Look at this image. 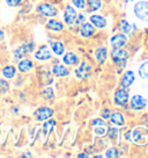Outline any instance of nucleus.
Segmentation results:
<instances>
[{
  "label": "nucleus",
  "mask_w": 148,
  "mask_h": 158,
  "mask_svg": "<svg viewBox=\"0 0 148 158\" xmlns=\"http://www.w3.org/2000/svg\"><path fill=\"white\" fill-rule=\"evenodd\" d=\"M134 14L141 21H148V1H139L133 7Z\"/></svg>",
  "instance_id": "nucleus-1"
},
{
  "label": "nucleus",
  "mask_w": 148,
  "mask_h": 158,
  "mask_svg": "<svg viewBox=\"0 0 148 158\" xmlns=\"http://www.w3.org/2000/svg\"><path fill=\"white\" fill-rule=\"evenodd\" d=\"M34 47H35L34 42H25V44H22L21 47H19V48L14 51L15 59H16V60H19V59H21L27 54L31 52V51L34 50Z\"/></svg>",
  "instance_id": "nucleus-2"
},
{
  "label": "nucleus",
  "mask_w": 148,
  "mask_h": 158,
  "mask_svg": "<svg viewBox=\"0 0 148 158\" xmlns=\"http://www.w3.org/2000/svg\"><path fill=\"white\" fill-rule=\"evenodd\" d=\"M37 12L41 13L42 15H44V16H56L57 15V10H56V7H53L52 5H50V4H41L38 5L37 7Z\"/></svg>",
  "instance_id": "nucleus-3"
},
{
  "label": "nucleus",
  "mask_w": 148,
  "mask_h": 158,
  "mask_svg": "<svg viewBox=\"0 0 148 158\" xmlns=\"http://www.w3.org/2000/svg\"><path fill=\"white\" fill-rule=\"evenodd\" d=\"M111 57H112L115 63H123L127 59L128 54L127 51L122 50L120 48H114L112 52H111Z\"/></svg>",
  "instance_id": "nucleus-4"
},
{
  "label": "nucleus",
  "mask_w": 148,
  "mask_h": 158,
  "mask_svg": "<svg viewBox=\"0 0 148 158\" xmlns=\"http://www.w3.org/2000/svg\"><path fill=\"white\" fill-rule=\"evenodd\" d=\"M52 115H53V110L49 108V107H41L35 113V116L37 118V121H45V120L51 118Z\"/></svg>",
  "instance_id": "nucleus-5"
},
{
  "label": "nucleus",
  "mask_w": 148,
  "mask_h": 158,
  "mask_svg": "<svg viewBox=\"0 0 148 158\" xmlns=\"http://www.w3.org/2000/svg\"><path fill=\"white\" fill-rule=\"evenodd\" d=\"M52 57V54L46 45H42L40 49L35 52V58L38 60H46Z\"/></svg>",
  "instance_id": "nucleus-6"
},
{
  "label": "nucleus",
  "mask_w": 148,
  "mask_h": 158,
  "mask_svg": "<svg viewBox=\"0 0 148 158\" xmlns=\"http://www.w3.org/2000/svg\"><path fill=\"white\" fill-rule=\"evenodd\" d=\"M64 19H65V22L68 23V25L74 23L75 20H76V12H75V10L71 5L66 6V10H65V13H64Z\"/></svg>",
  "instance_id": "nucleus-7"
},
{
  "label": "nucleus",
  "mask_w": 148,
  "mask_h": 158,
  "mask_svg": "<svg viewBox=\"0 0 148 158\" xmlns=\"http://www.w3.org/2000/svg\"><path fill=\"white\" fill-rule=\"evenodd\" d=\"M128 101V93L126 89H120L115 93V102L117 105H125Z\"/></svg>",
  "instance_id": "nucleus-8"
},
{
  "label": "nucleus",
  "mask_w": 148,
  "mask_h": 158,
  "mask_svg": "<svg viewBox=\"0 0 148 158\" xmlns=\"http://www.w3.org/2000/svg\"><path fill=\"white\" fill-rule=\"evenodd\" d=\"M74 73H75V76L78 78H87V77H89V74H90V66L86 62H84V63H81V65H80L78 69L75 70Z\"/></svg>",
  "instance_id": "nucleus-9"
},
{
  "label": "nucleus",
  "mask_w": 148,
  "mask_h": 158,
  "mask_svg": "<svg viewBox=\"0 0 148 158\" xmlns=\"http://www.w3.org/2000/svg\"><path fill=\"white\" fill-rule=\"evenodd\" d=\"M134 81V73L132 71H127L126 73L123 76L122 83H120V87L123 89H127Z\"/></svg>",
  "instance_id": "nucleus-10"
},
{
  "label": "nucleus",
  "mask_w": 148,
  "mask_h": 158,
  "mask_svg": "<svg viewBox=\"0 0 148 158\" xmlns=\"http://www.w3.org/2000/svg\"><path fill=\"white\" fill-rule=\"evenodd\" d=\"M145 106H146V100L141 95H134L133 98L131 99V107L135 110L145 108Z\"/></svg>",
  "instance_id": "nucleus-11"
},
{
  "label": "nucleus",
  "mask_w": 148,
  "mask_h": 158,
  "mask_svg": "<svg viewBox=\"0 0 148 158\" xmlns=\"http://www.w3.org/2000/svg\"><path fill=\"white\" fill-rule=\"evenodd\" d=\"M126 36L123 34H118V35H115L114 37L111 39V45L114 48H122L124 45L126 44Z\"/></svg>",
  "instance_id": "nucleus-12"
},
{
  "label": "nucleus",
  "mask_w": 148,
  "mask_h": 158,
  "mask_svg": "<svg viewBox=\"0 0 148 158\" xmlns=\"http://www.w3.org/2000/svg\"><path fill=\"white\" fill-rule=\"evenodd\" d=\"M33 66H34V64H33L31 59L25 58V59H22L21 62H19L18 69H19L20 72H28V71H30V70L33 69Z\"/></svg>",
  "instance_id": "nucleus-13"
},
{
  "label": "nucleus",
  "mask_w": 148,
  "mask_h": 158,
  "mask_svg": "<svg viewBox=\"0 0 148 158\" xmlns=\"http://www.w3.org/2000/svg\"><path fill=\"white\" fill-rule=\"evenodd\" d=\"M52 72H53V74L54 76H57V77H65V76H67V74L69 73L68 70L66 69L64 65H60V64L53 65Z\"/></svg>",
  "instance_id": "nucleus-14"
},
{
  "label": "nucleus",
  "mask_w": 148,
  "mask_h": 158,
  "mask_svg": "<svg viewBox=\"0 0 148 158\" xmlns=\"http://www.w3.org/2000/svg\"><path fill=\"white\" fill-rule=\"evenodd\" d=\"M90 21L93 22V25L99 27V28H104L107 26V20L101 15H93L90 16Z\"/></svg>",
  "instance_id": "nucleus-15"
},
{
  "label": "nucleus",
  "mask_w": 148,
  "mask_h": 158,
  "mask_svg": "<svg viewBox=\"0 0 148 158\" xmlns=\"http://www.w3.org/2000/svg\"><path fill=\"white\" fill-rule=\"evenodd\" d=\"M81 35L84 37H90L92 35L95 34V28L90 23H84L82 27H81Z\"/></svg>",
  "instance_id": "nucleus-16"
},
{
  "label": "nucleus",
  "mask_w": 148,
  "mask_h": 158,
  "mask_svg": "<svg viewBox=\"0 0 148 158\" xmlns=\"http://www.w3.org/2000/svg\"><path fill=\"white\" fill-rule=\"evenodd\" d=\"M65 64L67 65H75L78 62H79V59L76 57V55H74L73 52H67V54L64 56V58H63Z\"/></svg>",
  "instance_id": "nucleus-17"
},
{
  "label": "nucleus",
  "mask_w": 148,
  "mask_h": 158,
  "mask_svg": "<svg viewBox=\"0 0 148 158\" xmlns=\"http://www.w3.org/2000/svg\"><path fill=\"white\" fill-rule=\"evenodd\" d=\"M46 27L49 29L56 30V31H60V30L64 29V25L59 21H56V20H49L46 23Z\"/></svg>",
  "instance_id": "nucleus-18"
},
{
  "label": "nucleus",
  "mask_w": 148,
  "mask_h": 158,
  "mask_svg": "<svg viewBox=\"0 0 148 158\" xmlns=\"http://www.w3.org/2000/svg\"><path fill=\"white\" fill-rule=\"evenodd\" d=\"M15 73H16V69L12 65H8V66H5L2 69V74L6 79H12L14 78Z\"/></svg>",
  "instance_id": "nucleus-19"
},
{
  "label": "nucleus",
  "mask_w": 148,
  "mask_h": 158,
  "mask_svg": "<svg viewBox=\"0 0 148 158\" xmlns=\"http://www.w3.org/2000/svg\"><path fill=\"white\" fill-rule=\"evenodd\" d=\"M95 57L99 63H104L107 59V49L105 48H99L95 51Z\"/></svg>",
  "instance_id": "nucleus-20"
},
{
  "label": "nucleus",
  "mask_w": 148,
  "mask_h": 158,
  "mask_svg": "<svg viewBox=\"0 0 148 158\" xmlns=\"http://www.w3.org/2000/svg\"><path fill=\"white\" fill-rule=\"evenodd\" d=\"M50 44H51V48H52V50H53V52L56 55L64 54L65 48L63 43H60V42H50Z\"/></svg>",
  "instance_id": "nucleus-21"
},
{
  "label": "nucleus",
  "mask_w": 148,
  "mask_h": 158,
  "mask_svg": "<svg viewBox=\"0 0 148 158\" xmlns=\"http://www.w3.org/2000/svg\"><path fill=\"white\" fill-rule=\"evenodd\" d=\"M111 122L114 124H117V126H123L124 124V118L120 113H114L111 115Z\"/></svg>",
  "instance_id": "nucleus-22"
},
{
  "label": "nucleus",
  "mask_w": 148,
  "mask_h": 158,
  "mask_svg": "<svg viewBox=\"0 0 148 158\" xmlns=\"http://www.w3.org/2000/svg\"><path fill=\"white\" fill-rule=\"evenodd\" d=\"M139 76L142 79H148V62H145L139 68Z\"/></svg>",
  "instance_id": "nucleus-23"
},
{
  "label": "nucleus",
  "mask_w": 148,
  "mask_h": 158,
  "mask_svg": "<svg viewBox=\"0 0 148 158\" xmlns=\"http://www.w3.org/2000/svg\"><path fill=\"white\" fill-rule=\"evenodd\" d=\"M119 28H120V30H122V31H124V33H127V34L132 31V26L130 25L127 21H125V20L120 21V23H119Z\"/></svg>",
  "instance_id": "nucleus-24"
},
{
  "label": "nucleus",
  "mask_w": 148,
  "mask_h": 158,
  "mask_svg": "<svg viewBox=\"0 0 148 158\" xmlns=\"http://www.w3.org/2000/svg\"><path fill=\"white\" fill-rule=\"evenodd\" d=\"M8 87H10V85L5 79H0V93H6L8 91Z\"/></svg>",
  "instance_id": "nucleus-25"
},
{
  "label": "nucleus",
  "mask_w": 148,
  "mask_h": 158,
  "mask_svg": "<svg viewBox=\"0 0 148 158\" xmlns=\"http://www.w3.org/2000/svg\"><path fill=\"white\" fill-rule=\"evenodd\" d=\"M89 5H90L92 10H99V8H101L102 4H101V0H89Z\"/></svg>",
  "instance_id": "nucleus-26"
},
{
  "label": "nucleus",
  "mask_w": 148,
  "mask_h": 158,
  "mask_svg": "<svg viewBox=\"0 0 148 158\" xmlns=\"http://www.w3.org/2000/svg\"><path fill=\"white\" fill-rule=\"evenodd\" d=\"M54 124H56V121H54V120H50V121H48V122L44 124V134L45 135L49 133L50 129L52 128Z\"/></svg>",
  "instance_id": "nucleus-27"
},
{
  "label": "nucleus",
  "mask_w": 148,
  "mask_h": 158,
  "mask_svg": "<svg viewBox=\"0 0 148 158\" xmlns=\"http://www.w3.org/2000/svg\"><path fill=\"white\" fill-rule=\"evenodd\" d=\"M43 95H44L45 99H52V97H53V91H52V89L51 87H46L44 89V92H43Z\"/></svg>",
  "instance_id": "nucleus-28"
},
{
  "label": "nucleus",
  "mask_w": 148,
  "mask_h": 158,
  "mask_svg": "<svg viewBox=\"0 0 148 158\" xmlns=\"http://www.w3.org/2000/svg\"><path fill=\"white\" fill-rule=\"evenodd\" d=\"M73 1V4L75 7H78V8H84V5H86V2H84V0H72Z\"/></svg>",
  "instance_id": "nucleus-29"
},
{
  "label": "nucleus",
  "mask_w": 148,
  "mask_h": 158,
  "mask_svg": "<svg viewBox=\"0 0 148 158\" xmlns=\"http://www.w3.org/2000/svg\"><path fill=\"white\" fill-rule=\"evenodd\" d=\"M118 156V151L116 150L115 148H111L108 150V152H107V157H117Z\"/></svg>",
  "instance_id": "nucleus-30"
},
{
  "label": "nucleus",
  "mask_w": 148,
  "mask_h": 158,
  "mask_svg": "<svg viewBox=\"0 0 148 158\" xmlns=\"http://www.w3.org/2000/svg\"><path fill=\"white\" fill-rule=\"evenodd\" d=\"M21 1H22V0H6V2H7L8 6H10V7H16V6H19L21 4Z\"/></svg>",
  "instance_id": "nucleus-31"
},
{
  "label": "nucleus",
  "mask_w": 148,
  "mask_h": 158,
  "mask_svg": "<svg viewBox=\"0 0 148 158\" xmlns=\"http://www.w3.org/2000/svg\"><path fill=\"white\" fill-rule=\"evenodd\" d=\"M93 124L94 126H104V121L101 120V118H96V120L93 121Z\"/></svg>",
  "instance_id": "nucleus-32"
},
{
  "label": "nucleus",
  "mask_w": 148,
  "mask_h": 158,
  "mask_svg": "<svg viewBox=\"0 0 148 158\" xmlns=\"http://www.w3.org/2000/svg\"><path fill=\"white\" fill-rule=\"evenodd\" d=\"M109 114H110V112H109L108 109H104L103 112H102V116H103V118H108Z\"/></svg>",
  "instance_id": "nucleus-33"
},
{
  "label": "nucleus",
  "mask_w": 148,
  "mask_h": 158,
  "mask_svg": "<svg viewBox=\"0 0 148 158\" xmlns=\"http://www.w3.org/2000/svg\"><path fill=\"white\" fill-rule=\"evenodd\" d=\"M116 133H117V130H116V129H110V137L111 138L116 137Z\"/></svg>",
  "instance_id": "nucleus-34"
},
{
  "label": "nucleus",
  "mask_w": 148,
  "mask_h": 158,
  "mask_svg": "<svg viewBox=\"0 0 148 158\" xmlns=\"http://www.w3.org/2000/svg\"><path fill=\"white\" fill-rule=\"evenodd\" d=\"M95 131H96V133L99 134V135H103V134H104V129H103V128H102V129L96 128V129H95Z\"/></svg>",
  "instance_id": "nucleus-35"
},
{
  "label": "nucleus",
  "mask_w": 148,
  "mask_h": 158,
  "mask_svg": "<svg viewBox=\"0 0 148 158\" xmlns=\"http://www.w3.org/2000/svg\"><path fill=\"white\" fill-rule=\"evenodd\" d=\"M82 21H84V15H80V16H79V20L76 21V23H82Z\"/></svg>",
  "instance_id": "nucleus-36"
},
{
  "label": "nucleus",
  "mask_w": 148,
  "mask_h": 158,
  "mask_svg": "<svg viewBox=\"0 0 148 158\" xmlns=\"http://www.w3.org/2000/svg\"><path fill=\"white\" fill-rule=\"evenodd\" d=\"M4 37H5V35H4V33H2L1 30H0V42H1L2 40H4Z\"/></svg>",
  "instance_id": "nucleus-37"
}]
</instances>
